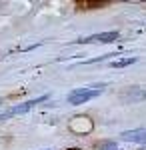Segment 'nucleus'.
Segmentation results:
<instances>
[{
  "mask_svg": "<svg viewBox=\"0 0 146 150\" xmlns=\"http://www.w3.org/2000/svg\"><path fill=\"white\" fill-rule=\"evenodd\" d=\"M118 32L112 30V32H100V34H92L88 38H82L78 40L80 44H108V42H116L118 40Z\"/></svg>",
  "mask_w": 146,
  "mask_h": 150,
  "instance_id": "obj_2",
  "label": "nucleus"
},
{
  "mask_svg": "<svg viewBox=\"0 0 146 150\" xmlns=\"http://www.w3.org/2000/svg\"><path fill=\"white\" fill-rule=\"evenodd\" d=\"M98 94H100V90H94L90 86L78 88V90H74L68 96V104H84V102H88V100H92V98H96Z\"/></svg>",
  "mask_w": 146,
  "mask_h": 150,
  "instance_id": "obj_1",
  "label": "nucleus"
},
{
  "mask_svg": "<svg viewBox=\"0 0 146 150\" xmlns=\"http://www.w3.org/2000/svg\"><path fill=\"white\" fill-rule=\"evenodd\" d=\"M124 140L128 142H138V144H146V128H134V130H124L120 134Z\"/></svg>",
  "mask_w": 146,
  "mask_h": 150,
  "instance_id": "obj_4",
  "label": "nucleus"
},
{
  "mask_svg": "<svg viewBox=\"0 0 146 150\" xmlns=\"http://www.w3.org/2000/svg\"><path fill=\"white\" fill-rule=\"evenodd\" d=\"M48 96H38V98H34V100H28V102L20 104V106H14V108H10V110H6V112H2L0 114V120H6V118H10V116H16V114H24V112H28L32 106H36L38 102H42V100H46Z\"/></svg>",
  "mask_w": 146,
  "mask_h": 150,
  "instance_id": "obj_3",
  "label": "nucleus"
},
{
  "mask_svg": "<svg viewBox=\"0 0 146 150\" xmlns=\"http://www.w3.org/2000/svg\"><path fill=\"white\" fill-rule=\"evenodd\" d=\"M142 150H146V148H142Z\"/></svg>",
  "mask_w": 146,
  "mask_h": 150,
  "instance_id": "obj_7",
  "label": "nucleus"
},
{
  "mask_svg": "<svg viewBox=\"0 0 146 150\" xmlns=\"http://www.w3.org/2000/svg\"><path fill=\"white\" fill-rule=\"evenodd\" d=\"M136 60H138L136 56L122 58V60H112V62H110V66H112V68H124V66H130V64H134Z\"/></svg>",
  "mask_w": 146,
  "mask_h": 150,
  "instance_id": "obj_5",
  "label": "nucleus"
},
{
  "mask_svg": "<svg viewBox=\"0 0 146 150\" xmlns=\"http://www.w3.org/2000/svg\"><path fill=\"white\" fill-rule=\"evenodd\" d=\"M0 104H2V100H0Z\"/></svg>",
  "mask_w": 146,
  "mask_h": 150,
  "instance_id": "obj_6",
  "label": "nucleus"
}]
</instances>
